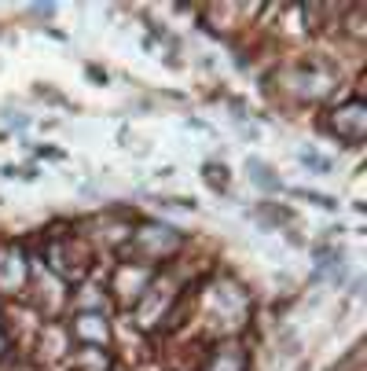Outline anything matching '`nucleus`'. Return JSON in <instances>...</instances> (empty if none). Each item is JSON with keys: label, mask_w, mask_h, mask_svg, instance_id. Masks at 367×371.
Instances as JSON below:
<instances>
[{"label": "nucleus", "mask_w": 367, "mask_h": 371, "mask_svg": "<svg viewBox=\"0 0 367 371\" xmlns=\"http://www.w3.org/2000/svg\"><path fill=\"white\" fill-rule=\"evenodd\" d=\"M338 114H342V118H334V133L345 136V140H360V136H364V122H367L360 103H349V107L338 111Z\"/></svg>", "instance_id": "nucleus-1"}, {"label": "nucleus", "mask_w": 367, "mask_h": 371, "mask_svg": "<svg viewBox=\"0 0 367 371\" xmlns=\"http://www.w3.org/2000/svg\"><path fill=\"white\" fill-rule=\"evenodd\" d=\"M246 169L254 173V180H257L261 188H279V180L268 177V166H265V162H246Z\"/></svg>", "instance_id": "nucleus-2"}, {"label": "nucleus", "mask_w": 367, "mask_h": 371, "mask_svg": "<svg viewBox=\"0 0 367 371\" xmlns=\"http://www.w3.org/2000/svg\"><path fill=\"white\" fill-rule=\"evenodd\" d=\"M298 158H301V162H305V166H312V169H316V173H331V162H327V158H320L316 151H301Z\"/></svg>", "instance_id": "nucleus-3"}, {"label": "nucleus", "mask_w": 367, "mask_h": 371, "mask_svg": "<svg viewBox=\"0 0 367 371\" xmlns=\"http://www.w3.org/2000/svg\"><path fill=\"white\" fill-rule=\"evenodd\" d=\"M294 195L309 199V203H316V206H323V210H334V199H327V195H316V192H294Z\"/></svg>", "instance_id": "nucleus-4"}]
</instances>
